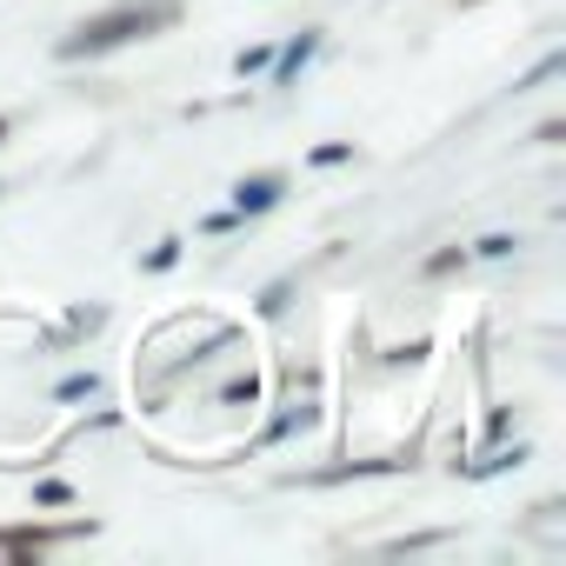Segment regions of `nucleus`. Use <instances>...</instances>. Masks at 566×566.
Wrapping results in <instances>:
<instances>
[{"label": "nucleus", "instance_id": "f257e3e1", "mask_svg": "<svg viewBox=\"0 0 566 566\" xmlns=\"http://www.w3.org/2000/svg\"><path fill=\"white\" fill-rule=\"evenodd\" d=\"M174 21H180V0H114L107 14H94V21H81L74 34L54 41V61H101V54H114L127 41H147Z\"/></svg>", "mask_w": 566, "mask_h": 566}, {"label": "nucleus", "instance_id": "f03ea898", "mask_svg": "<svg viewBox=\"0 0 566 566\" xmlns=\"http://www.w3.org/2000/svg\"><path fill=\"white\" fill-rule=\"evenodd\" d=\"M280 193H287V174H247V180H233V213L260 220V213L280 207Z\"/></svg>", "mask_w": 566, "mask_h": 566}, {"label": "nucleus", "instance_id": "7ed1b4c3", "mask_svg": "<svg viewBox=\"0 0 566 566\" xmlns=\"http://www.w3.org/2000/svg\"><path fill=\"white\" fill-rule=\"evenodd\" d=\"M314 54H321V34H314V28H307V34H294L287 48H280V54L266 61V74H273V87H294V81H301V67H307Z\"/></svg>", "mask_w": 566, "mask_h": 566}, {"label": "nucleus", "instance_id": "20e7f679", "mask_svg": "<svg viewBox=\"0 0 566 566\" xmlns=\"http://www.w3.org/2000/svg\"><path fill=\"white\" fill-rule=\"evenodd\" d=\"M74 533H94V526H8V533H0V553L28 559V553H41V546H54V539H74Z\"/></svg>", "mask_w": 566, "mask_h": 566}, {"label": "nucleus", "instance_id": "39448f33", "mask_svg": "<svg viewBox=\"0 0 566 566\" xmlns=\"http://www.w3.org/2000/svg\"><path fill=\"white\" fill-rule=\"evenodd\" d=\"M301 427H314V407H287V413H280V420H273V427L260 433V440L273 447V440H287V433H301Z\"/></svg>", "mask_w": 566, "mask_h": 566}, {"label": "nucleus", "instance_id": "423d86ee", "mask_svg": "<svg viewBox=\"0 0 566 566\" xmlns=\"http://www.w3.org/2000/svg\"><path fill=\"white\" fill-rule=\"evenodd\" d=\"M559 74H566V54H546V61L520 81V94H533V87H546V81H559Z\"/></svg>", "mask_w": 566, "mask_h": 566}, {"label": "nucleus", "instance_id": "0eeeda50", "mask_svg": "<svg viewBox=\"0 0 566 566\" xmlns=\"http://www.w3.org/2000/svg\"><path fill=\"white\" fill-rule=\"evenodd\" d=\"M266 61H273V48H240L233 54V74L247 81V74H266Z\"/></svg>", "mask_w": 566, "mask_h": 566}, {"label": "nucleus", "instance_id": "6e6552de", "mask_svg": "<svg viewBox=\"0 0 566 566\" xmlns=\"http://www.w3.org/2000/svg\"><path fill=\"white\" fill-rule=\"evenodd\" d=\"M34 506H74V486L67 480H41L34 486Z\"/></svg>", "mask_w": 566, "mask_h": 566}, {"label": "nucleus", "instance_id": "1a4fd4ad", "mask_svg": "<svg viewBox=\"0 0 566 566\" xmlns=\"http://www.w3.org/2000/svg\"><path fill=\"white\" fill-rule=\"evenodd\" d=\"M513 247H520L513 233H486V240H473V253H480V260H506Z\"/></svg>", "mask_w": 566, "mask_h": 566}, {"label": "nucleus", "instance_id": "9d476101", "mask_svg": "<svg viewBox=\"0 0 566 566\" xmlns=\"http://www.w3.org/2000/svg\"><path fill=\"white\" fill-rule=\"evenodd\" d=\"M354 160V147L347 140H327V147H314V167H347Z\"/></svg>", "mask_w": 566, "mask_h": 566}, {"label": "nucleus", "instance_id": "9b49d317", "mask_svg": "<svg viewBox=\"0 0 566 566\" xmlns=\"http://www.w3.org/2000/svg\"><path fill=\"white\" fill-rule=\"evenodd\" d=\"M287 294H294V280H273V287L260 294V314H280V307H287Z\"/></svg>", "mask_w": 566, "mask_h": 566}, {"label": "nucleus", "instance_id": "f8f14e48", "mask_svg": "<svg viewBox=\"0 0 566 566\" xmlns=\"http://www.w3.org/2000/svg\"><path fill=\"white\" fill-rule=\"evenodd\" d=\"M174 260H180V240H160V247H154V253H147V273H167V266H174Z\"/></svg>", "mask_w": 566, "mask_h": 566}, {"label": "nucleus", "instance_id": "ddd939ff", "mask_svg": "<svg viewBox=\"0 0 566 566\" xmlns=\"http://www.w3.org/2000/svg\"><path fill=\"white\" fill-rule=\"evenodd\" d=\"M220 400H227V407H240V400H247V407H253V400H260V380H253V374H247V380H233V387H227V394H220Z\"/></svg>", "mask_w": 566, "mask_h": 566}, {"label": "nucleus", "instance_id": "4468645a", "mask_svg": "<svg viewBox=\"0 0 566 566\" xmlns=\"http://www.w3.org/2000/svg\"><path fill=\"white\" fill-rule=\"evenodd\" d=\"M233 227H240V213H233V207H227V213H207V220H200V233H233Z\"/></svg>", "mask_w": 566, "mask_h": 566}, {"label": "nucleus", "instance_id": "2eb2a0df", "mask_svg": "<svg viewBox=\"0 0 566 566\" xmlns=\"http://www.w3.org/2000/svg\"><path fill=\"white\" fill-rule=\"evenodd\" d=\"M460 260H467V253H460V247H447V253H433V260H427V273H433V280H440V273H453V266H460Z\"/></svg>", "mask_w": 566, "mask_h": 566}, {"label": "nucleus", "instance_id": "dca6fc26", "mask_svg": "<svg viewBox=\"0 0 566 566\" xmlns=\"http://www.w3.org/2000/svg\"><path fill=\"white\" fill-rule=\"evenodd\" d=\"M0 140H8V114H0Z\"/></svg>", "mask_w": 566, "mask_h": 566}, {"label": "nucleus", "instance_id": "f3484780", "mask_svg": "<svg viewBox=\"0 0 566 566\" xmlns=\"http://www.w3.org/2000/svg\"><path fill=\"white\" fill-rule=\"evenodd\" d=\"M0 193H8V187H0Z\"/></svg>", "mask_w": 566, "mask_h": 566}]
</instances>
